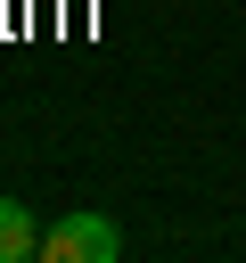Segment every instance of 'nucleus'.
Segmentation results:
<instances>
[{"instance_id": "2", "label": "nucleus", "mask_w": 246, "mask_h": 263, "mask_svg": "<svg viewBox=\"0 0 246 263\" xmlns=\"http://www.w3.org/2000/svg\"><path fill=\"white\" fill-rule=\"evenodd\" d=\"M16 255H41V230L16 197H0V263H16Z\"/></svg>"}, {"instance_id": "1", "label": "nucleus", "mask_w": 246, "mask_h": 263, "mask_svg": "<svg viewBox=\"0 0 246 263\" xmlns=\"http://www.w3.org/2000/svg\"><path fill=\"white\" fill-rule=\"evenodd\" d=\"M41 255H49V263H115V255H123V230H115V214L74 205L57 230H41Z\"/></svg>"}]
</instances>
